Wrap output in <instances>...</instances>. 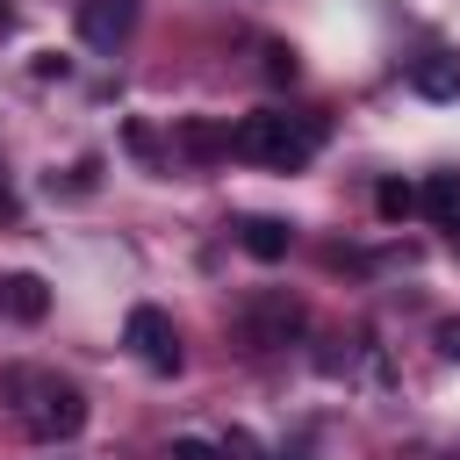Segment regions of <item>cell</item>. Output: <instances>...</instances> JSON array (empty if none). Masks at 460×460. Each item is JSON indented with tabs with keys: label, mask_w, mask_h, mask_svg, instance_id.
I'll use <instances>...</instances> for the list:
<instances>
[{
	"label": "cell",
	"mask_w": 460,
	"mask_h": 460,
	"mask_svg": "<svg viewBox=\"0 0 460 460\" xmlns=\"http://www.w3.org/2000/svg\"><path fill=\"white\" fill-rule=\"evenodd\" d=\"M0 395L22 410L29 438H43V446H58V438H79V431H86V395H79L72 381H58V374L7 367V374H0Z\"/></svg>",
	"instance_id": "6da1fadb"
},
{
	"label": "cell",
	"mask_w": 460,
	"mask_h": 460,
	"mask_svg": "<svg viewBox=\"0 0 460 460\" xmlns=\"http://www.w3.org/2000/svg\"><path fill=\"white\" fill-rule=\"evenodd\" d=\"M323 144V115H280V108H259L230 129V158H252V165H273V172H302Z\"/></svg>",
	"instance_id": "7a4b0ae2"
},
{
	"label": "cell",
	"mask_w": 460,
	"mask_h": 460,
	"mask_svg": "<svg viewBox=\"0 0 460 460\" xmlns=\"http://www.w3.org/2000/svg\"><path fill=\"white\" fill-rule=\"evenodd\" d=\"M122 345L151 367V374H180V331H172V316L165 309H129V323H122Z\"/></svg>",
	"instance_id": "3957f363"
},
{
	"label": "cell",
	"mask_w": 460,
	"mask_h": 460,
	"mask_svg": "<svg viewBox=\"0 0 460 460\" xmlns=\"http://www.w3.org/2000/svg\"><path fill=\"white\" fill-rule=\"evenodd\" d=\"M302 302L295 295H259L252 309H244V338L259 345V352H273V345H288V338H302Z\"/></svg>",
	"instance_id": "277c9868"
},
{
	"label": "cell",
	"mask_w": 460,
	"mask_h": 460,
	"mask_svg": "<svg viewBox=\"0 0 460 460\" xmlns=\"http://www.w3.org/2000/svg\"><path fill=\"white\" fill-rule=\"evenodd\" d=\"M137 14H144V0H79V36L93 50H122L129 29H137Z\"/></svg>",
	"instance_id": "5b68a950"
},
{
	"label": "cell",
	"mask_w": 460,
	"mask_h": 460,
	"mask_svg": "<svg viewBox=\"0 0 460 460\" xmlns=\"http://www.w3.org/2000/svg\"><path fill=\"white\" fill-rule=\"evenodd\" d=\"M410 86L424 101H460V50H424L410 65Z\"/></svg>",
	"instance_id": "8992f818"
},
{
	"label": "cell",
	"mask_w": 460,
	"mask_h": 460,
	"mask_svg": "<svg viewBox=\"0 0 460 460\" xmlns=\"http://www.w3.org/2000/svg\"><path fill=\"white\" fill-rule=\"evenodd\" d=\"M417 208H424V216L460 244V172H431V180H424V194H417Z\"/></svg>",
	"instance_id": "52a82bcc"
},
{
	"label": "cell",
	"mask_w": 460,
	"mask_h": 460,
	"mask_svg": "<svg viewBox=\"0 0 460 460\" xmlns=\"http://www.w3.org/2000/svg\"><path fill=\"white\" fill-rule=\"evenodd\" d=\"M237 244H244L252 259H266V266H273V259H288L295 230H288L280 216H244V223H237Z\"/></svg>",
	"instance_id": "ba28073f"
},
{
	"label": "cell",
	"mask_w": 460,
	"mask_h": 460,
	"mask_svg": "<svg viewBox=\"0 0 460 460\" xmlns=\"http://www.w3.org/2000/svg\"><path fill=\"white\" fill-rule=\"evenodd\" d=\"M0 309H7L14 323H43V309H50V288H43L36 273H7V280H0Z\"/></svg>",
	"instance_id": "9c48e42d"
},
{
	"label": "cell",
	"mask_w": 460,
	"mask_h": 460,
	"mask_svg": "<svg viewBox=\"0 0 460 460\" xmlns=\"http://www.w3.org/2000/svg\"><path fill=\"white\" fill-rule=\"evenodd\" d=\"M172 151H180V158H230V129H208V122H180Z\"/></svg>",
	"instance_id": "30bf717a"
},
{
	"label": "cell",
	"mask_w": 460,
	"mask_h": 460,
	"mask_svg": "<svg viewBox=\"0 0 460 460\" xmlns=\"http://www.w3.org/2000/svg\"><path fill=\"white\" fill-rule=\"evenodd\" d=\"M374 208H381V223H402V216L417 208V187H402V180H381V187H374Z\"/></svg>",
	"instance_id": "8fae6325"
},
{
	"label": "cell",
	"mask_w": 460,
	"mask_h": 460,
	"mask_svg": "<svg viewBox=\"0 0 460 460\" xmlns=\"http://www.w3.org/2000/svg\"><path fill=\"white\" fill-rule=\"evenodd\" d=\"M295 72H302V65H295V50H288V43H266V79H273V86H288Z\"/></svg>",
	"instance_id": "7c38bea8"
},
{
	"label": "cell",
	"mask_w": 460,
	"mask_h": 460,
	"mask_svg": "<svg viewBox=\"0 0 460 460\" xmlns=\"http://www.w3.org/2000/svg\"><path fill=\"white\" fill-rule=\"evenodd\" d=\"M165 460H223V453H216L208 438H172V453H165Z\"/></svg>",
	"instance_id": "4fadbf2b"
},
{
	"label": "cell",
	"mask_w": 460,
	"mask_h": 460,
	"mask_svg": "<svg viewBox=\"0 0 460 460\" xmlns=\"http://www.w3.org/2000/svg\"><path fill=\"white\" fill-rule=\"evenodd\" d=\"M129 151H137V158H158V137H151L144 122H129Z\"/></svg>",
	"instance_id": "5bb4252c"
},
{
	"label": "cell",
	"mask_w": 460,
	"mask_h": 460,
	"mask_svg": "<svg viewBox=\"0 0 460 460\" xmlns=\"http://www.w3.org/2000/svg\"><path fill=\"white\" fill-rule=\"evenodd\" d=\"M438 352H446V359H460V316H446V323H438Z\"/></svg>",
	"instance_id": "9a60e30c"
},
{
	"label": "cell",
	"mask_w": 460,
	"mask_h": 460,
	"mask_svg": "<svg viewBox=\"0 0 460 460\" xmlns=\"http://www.w3.org/2000/svg\"><path fill=\"white\" fill-rule=\"evenodd\" d=\"M7 29H14V7H7V0H0V36H7Z\"/></svg>",
	"instance_id": "2e32d148"
}]
</instances>
